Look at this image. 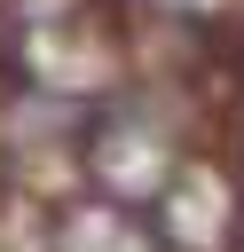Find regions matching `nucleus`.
<instances>
[{
  "label": "nucleus",
  "mask_w": 244,
  "mask_h": 252,
  "mask_svg": "<svg viewBox=\"0 0 244 252\" xmlns=\"http://www.w3.org/2000/svg\"><path fill=\"white\" fill-rule=\"evenodd\" d=\"M165 134H150L142 118H102L94 126V142H87V165H94V181H102V197L110 205H150L157 189H165V150H157Z\"/></svg>",
  "instance_id": "f257e3e1"
},
{
  "label": "nucleus",
  "mask_w": 244,
  "mask_h": 252,
  "mask_svg": "<svg viewBox=\"0 0 244 252\" xmlns=\"http://www.w3.org/2000/svg\"><path fill=\"white\" fill-rule=\"evenodd\" d=\"M55 252H157L150 228L126 213V205H79L55 236Z\"/></svg>",
  "instance_id": "f03ea898"
}]
</instances>
